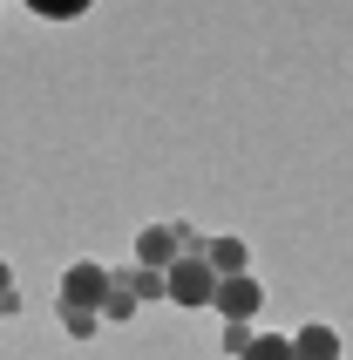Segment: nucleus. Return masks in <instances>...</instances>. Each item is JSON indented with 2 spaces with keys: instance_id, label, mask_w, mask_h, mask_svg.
<instances>
[{
  "instance_id": "1",
  "label": "nucleus",
  "mask_w": 353,
  "mask_h": 360,
  "mask_svg": "<svg viewBox=\"0 0 353 360\" xmlns=\"http://www.w3.org/2000/svg\"><path fill=\"white\" fill-rule=\"evenodd\" d=\"M211 292H217V272L204 265V252H184L163 272V300H176V306H211Z\"/></svg>"
},
{
  "instance_id": "11",
  "label": "nucleus",
  "mask_w": 353,
  "mask_h": 360,
  "mask_svg": "<svg viewBox=\"0 0 353 360\" xmlns=\"http://www.w3.org/2000/svg\"><path fill=\"white\" fill-rule=\"evenodd\" d=\"M252 340H258L252 326H238V320H224V340H217V347H224V354H231V360H245V347H252Z\"/></svg>"
},
{
  "instance_id": "13",
  "label": "nucleus",
  "mask_w": 353,
  "mask_h": 360,
  "mask_svg": "<svg viewBox=\"0 0 353 360\" xmlns=\"http://www.w3.org/2000/svg\"><path fill=\"white\" fill-rule=\"evenodd\" d=\"M0 292H14V272H7V265H0Z\"/></svg>"
},
{
  "instance_id": "4",
  "label": "nucleus",
  "mask_w": 353,
  "mask_h": 360,
  "mask_svg": "<svg viewBox=\"0 0 353 360\" xmlns=\"http://www.w3.org/2000/svg\"><path fill=\"white\" fill-rule=\"evenodd\" d=\"M176 259H184L176 224H150V231H136V265H150V272H170Z\"/></svg>"
},
{
  "instance_id": "8",
  "label": "nucleus",
  "mask_w": 353,
  "mask_h": 360,
  "mask_svg": "<svg viewBox=\"0 0 353 360\" xmlns=\"http://www.w3.org/2000/svg\"><path fill=\"white\" fill-rule=\"evenodd\" d=\"M129 313H136V300H129V292H122V285L109 279V300H102V326H122Z\"/></svg>"
},
{
  "instance_id": "6",
  "label": "nucleus",
  "mask_w": 353,
  "mask_h": 360,
  "mask_svg": "<svg viewBox=\"0 0 353 360\" xmlns=\"http://www.w3.org/2000/svg\"><path fill=\"white\" fill-rule=\"evenodd\" d=\"M204 265H211L217 279H238L245 272V238H211L204 245Z\"/></svg>"
},
{
  "instance_id": "2",
  "label": "nucleus",
  "mask_w": 353,
  "mask_h": 360,
  "mask_svg": "<svg viewBox=\"0 0 353 360\" xmlns=\"http://www.w3.org/2000/svg\"><path fill=\"white\" fill-rule=\"evenodd\" d=\"M102 300H109V272H102L96 259H82L61 272V306H82V313H102Z\"/></svg>"
},
{
  "instance_id": "7",
  "label": "nucleus",
  "mask_w": 353,
  "mask_h": 360,
  "mask_svg": "<svg viewBox=\"0 0 353 360\" xmlns=\"http://www.w3.org/2000/svg\"><path fill=\"white\" fill-rule=\"evenodd\" d=\"M109 279H116L136 306H143V300H163V272H150V265H129V272H109Z\"/></svg>"
},
{
  "instance_id": "3",
  "label": "nucleus",
  "mask_w": 353,
  "mask_h": 360,
  "mask_svg": "<svg viewBox=\"0 0 353 360\" xmlns=\"http://www.w3.org/2000/svg\"><path fill=\"white\" fill-rule=\"evenodd\" d=\"M211 306H217V313H224V320L252 326V313H258V306H265V285H252V279H245V272H238V279H217Z\"/></svg>"
},
{
  "instance_id": "5",
  "label": "nucleus",
  "mask_w": 353,
  "mask_h": 360,
  "mask_svg": "<svg viewBox=\"0 0 353 360\" xmlns=\"http://www.w3.org/2000/svg\"><path fill=\"white\" fill-rule=\"evenodd\" d=\"M293 360H340V333H333V326H299V333H293Z\"/></svg>"
},
{
  "instance_id": "9",
  "label": "nucleus",
  "mask_w": 353,
  "mask_h": 360,
  "mask_svg": "<svg viewBox=\"0 0 353 360\" xmlns=\"http://www.w3.org/2000/svg\"><path fill=\"white\" fill-rule=\"evenodd\" d=\"M61 326H68V340H89L102 326V313H82V306H61Z\"/></svg>"
},
{
  "instance_id": "10",
  "label": "nucleus",
  "mask_w": 353,
  "mask_h": 360,
  "mask_svg": "<svg viewBox=\"0 0 353 360\" xmlns=\"http://www.w3.org/2000/svg\"><path fill=\"white\" fill-rule=\"evenodd\" d=\"M245 360H293V340L265 333V340H252V347H245Z\"/></svg>"
},
{
  "instance_id": "12",
  "label": "nucleus",
  "mask_w": 353,
  "mask_h": 360,
  "mask_svg": "<svg viewBox=\"0 0 353 360\" xmlns=\"http://www.w3.org/2000/svg\"><path fill=\"white\" fill-rule=\"evenodd\" d=\"M34 14H48V20H75V14H89L82 0H34Z\"/></svg>"
}]
</instances>
